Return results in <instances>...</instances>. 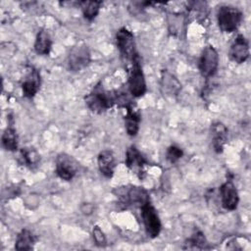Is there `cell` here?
<instances>
[{
  "instance_id": "obj_1",
  "label": "cell",
  "mask_w": 251,
  "mask_h": 251,
  "mask_svg": "<svg viewBox=\"0 0 251 251\" xmlns=\"http://www.w3.org/2000/svg\"><path fill=\"white\" fill-rule=\"evenodd\" d=\"M84 100L90 111L101 114L116 105V90H106L101 83H98L85 96Z\"/></svg>"
},
{
  "instance_id": "obj_2",
  "label": "cell",
  "mask_w": 251,
  "mask_h": 251,
  "mask_svg": "<svg viewBox=\"0 0 251 251\" xmlns=\"http://www.w3.org/2000/svg\"><path fill=\"white\" fill-rule=\"evenodd\" d=\"M116 44L124 64L128 68L138 57L133 33L126 27H121L116 33Z\"/></svg>"
},
{
  "instance_id": "obj_3",
  "label": "cell",
  "mask_w": 251,
  "mask_h": 251,
  "mask_svg": "<svg viewBox=\"0 0 251 251\" xmlns=\"http://www.w3.org/2000/svg\"><path fill=\"white\" fill-rule=\"evenodd\" d=\"M217 21L220 29L230 33L235 31L242 22V12L233 6L223 5L217 11Z\"/></svg>"
},
{
  "instance_id": "obj_4",
  "label": "cell",
  "mask_w": 251,
  "mask_h": 251,
  "mask_svg": "<svg viewBox=\"0 0 251 251\" xmlns=\"http://www.w3.org/2000/svg\"><path fill=\"white\" fill-rule=\"evenodd\" d=\"M128 80L127 88L128 92L132 97L138 98L145 94L146 92V80L140 65V60L137 58L128 68Z\"/></svg>"
},
{
  "instance_id": "obj_5",
  "label": "cell",
  "mask_w": 251,
  "mask_h": 251,
  "mask_svg": "<svg viewBox=\"0 0 251 251\" xmlns=\"http://www.w3.org/2000/svg\"><path fill=\"white\" fill-rule=\"evenodd\" d=\"M140 211L142 222L147 235L150 238L157 237L162 229V224L160 217L157 213V210L151 204V202L148 201L140 207Z\"/></svg>"
},
{
  "instance_id": "obj_6",
  "label": "cell",
  "mask_w": 251,
  "mask_h": 251,
  "mask_svg": "<svg viewBox=\"0 0 251 251\" xmlns=\"http://www.w3.org/2000/svg\"><path fill=\"white\" fill-rule=\"evenodd\" d=\"M198 68L202 76L207 79L213 77L217 73L219 68V54L212 45H208L202 50Z\"/></svg>"
},
{
  "instance_id": "obj_7",
  "label": "cell",
  "mask_w": 251,
  "mask_h": 251,
  "mask_svg": "<svg viewBox=\"0 0 251 251\" xmlns=\"http://www.w3.org/2000/svg\"><path fill=\"white\" fill-rule=\"evenodd\" d=\"M91 62V53L88 46L78 43L74 46L68 57V66L72 72H79L85 69Z\"/></svg>"
},
{
  "instance_id": "obj_8",
  "label": "cell",
  "mask_w": 251,
  "mask_h": 251,
  "mask_svg": "<svg viewBox=\"0 0 251 251\" xmlns=\"http://www.w3.org/2000/svg\"><path fill=\"white\" fill-rule=\"evenodd\" d=\"M125 163L128 170H130L138 178L142 179L145 176L148 163L135 146L131 145L127 148Z\"/></svg>"
},
{
  "instance_id": "obj_9",
  "label": "cell",
  "mask_w": 251,
  "mask_h": 251,
  "mask_svg": "<svg viewBox=\"0 0 251 251\" xmlns=\"http://www.w3.org/2000/svg\"><path fill=\"white\" fill-rule=\"evenodd\" d=\"M78 164L70 155L61 153L56 158V175L63 180H72L77 173Z\"/></svg>"
},
{
  "instance_id": "obj_10",
  "label": "cell",
  "mask_w": 251,
  "mask_h": 251,
  "mask_svg": "<svg viewBox=\"0 0 251 251\" xmlns=\"http://www.w3.org/2000/svg\"><path fill=\"white\" fill-rule=\"evenodd\" d=\"M118 196L126 206H138L140 208L143 204L150 201L148 192L139 186H129L126 189L122 188V193L118 194Z\"/></svg>"
},
{
  "instance_id": "obj_11",
  "label": "cell",
  "mask_w": 251,
  "mask_h": 251,
  "mask_svg": "<svg viewBox=\"0 0 251 251\" xmlns=\"http://www.w3.org/2000/svg\"><path fill=\"white\" fill-rule=\"evenodd\" d=\"M219 191L223 208L227 211L235 210L239 203V195L234 183L227 179L220 186Z\"/></svg>"
},
{
  "instance_id": "obj_12",
  "label": "cell",
  "mask_w": 251,
  "mask_h": 251,
  "mask_svg": "<svg viewBox=\"0 0 251 251\" xmlns=\"http://www.w3.org/2000/svg\"><path fill=\"white\" fill-rule=\"evenodd\" d=\"M231 61L236 64H242L249 58V43L244 35L238 34L231 43L228 51Z\"/></svg>"
},
{
  "instance_id": "obj_13",
  "label": "cell",
  "mask_w": 251,
  "mask_h": 251,
  "mask_svg": "<svg viewBox=\"0 0 251 251\" xmlns=\"http://www.w3.org/2000/svg\"><path fill=\"white\" fill-rule=\"evenodd\" d=\"M40 83H41V79H40L39 72L35 68L29 67L21 84L23 95L26 98L34 97L40 88Z\"/></svg>"
},
{
  "instance_id": "obj_14",
  "label": "cell",
  "mask_w": 251,
  "mask_h": 251,
  "mask_svg": "<svg viewBox=\"0 0 251 251\" xmlns=\"http://www.w3.org/2000/svg\"><path fill=\"white\" fill-rule=\"evenodd\" d=\"M126 116L124 118L125 127L129 136H135L139 130L141 115L134 103L130 102L126 108Z\"/></svg>"
},
{
  "instance_id": "obj_15",
  "label": "cell",
  "mask_w": 251,
  "mask_h": 251,
  "mask_svg": "<svg viewBox=\"0 0 251 251\" xmlns=\"http://www.w3.org/2000/svg\"><path fill=\"white\" fill-rule=\"evenodd\" d=\"M212 145L216 153L220 154L224 151L225 145L228 138V129L222 122H215L211 126Z\"/></svg>"
},
{
  "instance_id": "obj_16",
  "label": "cell",
  "mask_w": 251,
  "mask_h": 251,
  "mask_svg": "<svg viewBox=\"0 0 251 251\" xmlns=\"http://www.w3.org/2000/svg\"><path fill=\"white\" fill-rule=\"evenodd\" d=\"M97 164L100 173L107 178H111L114 176L116 169L115 157L112 151L103 150L98 154Z\"/></svg>"
},
{
  "instance_id": "obj_17",
  "label": "cell",
  "mask_w": 251,
  "mask_h": 251,
  "mask_svg": "<svg viewBox=\"0 0 251 251\" xmlns=\"http://www.w3.org/2000/svg\"><path fill=\"white\" fill-rule=\"evenodd\" d=\"M161 87L167 96L175 97L179 93L181 84L173 74L167 70H163L161 74Z\"/></svg>"
},
{
  "instance_id": "obj_18",
  "label": "cell",
  "mask_w": 251,
  "mask_h": 251,
  "mask_svg": "<svg viewBox=\"0 0 251 251\" xmlns=\"http://www.w3.org/2000/svg\"><path fill=\"white\" fill-rule=\"evenodd\" d=\"M34 51L38 55H48L52 48V39L48 31L44 28L40 29L35 37Z\"/></svg>"
},
{
  "instance_id": "obj_19",
  "label": "cell",
  "mask_w": 251,
  "mask_h": 251,
  "mask_svg": "<svg viewBox=\"0 0 251 251\" xmlns=\"http://www.w3.org/2000/svg\"><path fill=\"white\" fill-rule=\"evenodd\" d=\"M208 4L203 1H194L188 3V9H187V14L186 19L188 20L191 18L192 20H196L198 22L205 21L209 14V9H208Z\"/></svg>"
},
{
  "instance_id": "obj_20",
  "label": "cell",
  "mask_w": 251,
  "mask_h": 251,
  "mask_svg": "<svg viewBox=\"0 0 251 251\" xmlns=\"http://www.w3.org/2000/svg\"><path fill=\"white\" fill-rule=\"evenodd\" d=\"M35 237L33 233L29 229L24 228L17 235L15 249L18 251H28L33 249Z\"/></svg>"
},
{
  "instance_id": "obj_21",
  "label": "cell",
  "mask_w": 251,
  "mask_h": 251,
  "mask_svg": "<svg viewBox=\"0 0 251 251\" xmlns=\"http://www.w3.org/2000/svg\"><path fill=\"white\" fill-rule=\"evenodd\" d=\"M39 161H40V156L34 148L25 147L21 149V152L19 155V162L21 165L28 169H33L37 166Z\"/></svg>"
},
{
  "instance_id": "obj_22",
  "label": "cell",
  "mask_w": 251,
  "mask_h": 251,
  "mask_svg": "<svg viewBox=\"0 0 251 251\" xmlns=\"http://www.w3.org/2000/svg\"><path fill=\"white\" fill-rule=\"evenodd\" d=\"M209 245L204 233L201 230H195L189 238H187L184 242L183 249L190 250H202L209 249Z\"/></svg>"
},
{
  "instance_id": "obj_23",
  "label": "cell",
  "mask_w": 251,
  "mask_h": 251,
  "mask_svg": "<svg viewBox=\"0 0 251 251\" xmlns=\"http://www.w3.org/2000/svg\"><path fill=\"white\" fill-rule=\"evenodd\" d=\"M2 145L5 150L14 152L19 147V137L17 134L16 129L9 126L2 134Z\"/></svg>"
},
{
  "instance_id": "obj_24",
  "label": "cell",
  "mask_w": 251,
  "mask_h": 251,
  "mask_svg": "<svg viewBox=\"0 0 251 251\" xmlns=\"http://www.w3.org/2000/svg\"><path fill=\"white\" fill-rule=\"evenodd\" d=\"M102 2L101 1H80L78 2V6L81 8L83 17L91 22L93 21L97 15L99 14Z\"/></svg>"
},
{
  "instance_id": "obj_25",
  "label": "cell",
  "mask_w": 251,
  "mask_h": 251,
  "mask_svg": "<svg viewBox=\"0 0 251 251\" xmlns=\"http://www.w3.org/2000/svg\"><path fill=\"white\" fill-rule=\"evenodd\" d=\"M186 16L179 14H172L169 17V29L173 34H176L181 31L182 24L186 23Z\"/></svg>"
},
{
  "instance_id": "obj_26",
  "label": "cell",
  "mask_w": 251,
  "mask_h": 251,
  "mask_svg": "<svg viewBox=\"0 0 251 251\" xmlns=\"http://www.w3.org/2000/svg\"><path fill=\"white\" fill-rule=\"evenodd\" d=\"M156 4L155 2L150 1H133L130 2L128 5V11L132 16H138L140 15L146 8H148L151 5Z\"/></svg>"
},
{
  "instance_id": "obj_27",
  "label": "cell",
  "mask_w": 251,
  "mask_h": 251,
  "mask_svg": "<svg viewBox=\"0 0 251 251\" xmlns=\"http://www.w3.org/2000/svg\"><path fill=\"white\" fill-rule=\"evenodd\" d=\"M183 156V151L181 148L176 146V145H171L168 149H167V152H166V158L167 160L174 164V163H176L181 157Z\"/></svg>"
},
{
  "instance_id": "obj_28",
  "label": "cell",
  "mask_w": 251,
  "mask_h": 251,
  "mask_svg": "<svg viewBox=\"0 0 251 251\" xmlns=\"http://www.w3.org/2000/svg\"><path fill=\"white\" fill-rule=\"evenodd\" d=\"M92 237L97 246H105L107 244L106 235L99 226H94L92 228Z\"/></svg>"
}]
</instances>
